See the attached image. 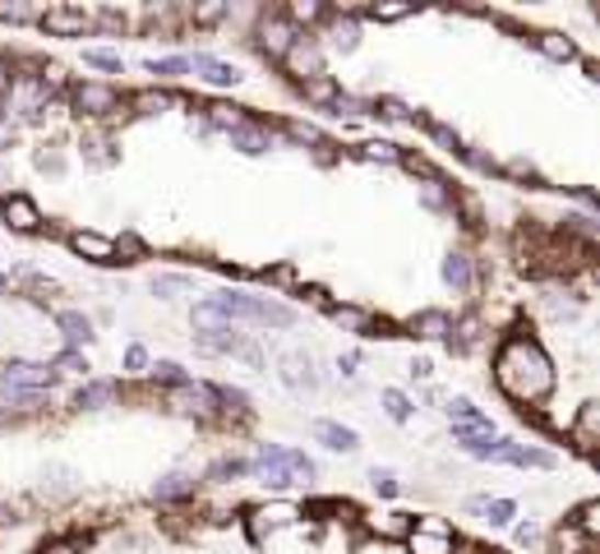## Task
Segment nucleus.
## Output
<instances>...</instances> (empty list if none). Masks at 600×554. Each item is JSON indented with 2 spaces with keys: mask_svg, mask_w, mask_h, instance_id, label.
<instances>
[{
  "mask_svg": "<svg viewBox=\"0 0 600 554\" xmlns=\"http://www.w3.org/2000/svg\"><path fill=\"white\" fill-rule=\"evenodd\" d=\"M152 380H162V384H176V388H181V384H190V374H185L181 365H176V361H158V365H152Z\"/></svg>",
  "mask_w": 600,
  "mask_h": 554,
  "instance_id": "nucleus-31",
  "label": "nucleus"
},
{
  "mask_svg": "<svg viewBox=\"0 0 600 554\" xmlns=\"http://www.w3.org/2000/svg\"><path fill=\"white\" fill-rule=\"evenodd\" d=\"M208 116H213V125H222V129H227V135H231V129H240V125H246V116H240L236 106H227V102H213V106H208Z\"/></svg>",
  "mask_w": 600,
  "mask_h": 554,
  "instance_id": "nucleus-30",
  "label": "nucleus"
},
{
  "mask_svg": "<svg viewBox=\"0 0 600 554\" xmlns=\"http://www.w3.org/2000/svg\"><path fill=\"white\" fill-rule=\"evenodd\" d=\"M0 19H10V24H29V19H37V10H29V5H5V10H0Z\"/></svg>",
  "mask_w": 600,
  "mask_h": 554,
  "instance_id": "nucleus-42",
  "label": "nucleus"
},
{
  "mask_svg": "<svg viewBox=\"0 0 600 554\" xmlns=\"http://www.w3.org/2000/svg\"><path fill=\"white\" fill-rule=\"evenodd\" d=\"M411 14V5H374L370 10V19H384V24H393V19H407Z\"/></svg>",
  "mask_w": 600,
  "mask_h": 554,
  "instance_id": "nucleus-39",
  "label": "nucleus"
},
{
  "mask_svg": "<svg viewBox=\"0 0 600 554\" xmlns=\"http://www.w3.org/2000/svg\"><path fill=\"white\" fill-rule=\"evenodd\" d=\"M370 485H374V490H380L384 499H393V495H397V480H393L388 472H370Z\"/></svg>",
  "mask_w": 600,
  "mask_h": 554,
  "instance_id": "nucleus-40",
  "label": "nucleus"
},
{
  "mask_svg": "<svg viewBox=\"0 0 600 554\" xmlns=\"http://www.w3.org/2000/svg\"><path fill=\"white\" fill-rule=\"evenodd\" d=\"M518 541H522V545H536V541H541V527L522 522V527H518Z\"/></svg>",
  "mask_w": 600,
  "mask_h": 554,
  "instance_id": "nucleus-49",
  "label": "nucleus"
},
{
  "mask_svg": "<svg viewBox=\"0 0 600 554\" xmlns=\"http://www.w3.org/2000/svg\"><path fill=\"white\" fill-rule=\"evenodd\" d=\"M508 171H513V176H536V171H531V162H508Z\"/></svg>",
  "mask_w": 600,
  "mask_h": 554,
  "instance_id": "nucleus-55",
  "label": "nucleus"
},
{
  "mask_svg": "<svg viewBox=\"0 0 600 554\" xmlns=\"http://www.w3.org/2000/svg\"><path fill=\"white\" fill-rule=\"evenodd\" d=\"M70 250L93 259V263H116V240L111 236H98V231H75L70 236Z\"/></svg>",
  "mask_w": 600,
  "mask_h": 554,
  "instance_id": "nucleus-8",
  "label": "nucleus"
},
{
  "mask_svg": "<svg viewBox=\"0 0 600 554\" xmlns=\"http://www.w3.org/2000/svg\"><path fill=\"white\" fill-rule=\"evenodd\" d=\"M292 135H296V139H315V144H319V129H315V125H292Z\"/></svg>",
  "mask_w": 600,
  "mask_h": 554,
  "instance_id": "nucleus-54",
  "label": "nucleus"
},
{
  "mask_svg": "<svg viewBox=\"0 0 600 554\" xmlns=\"http://www.w3.org/2000/svg\"><path fill=\"white\" fill-rule=\"evenodd\" d=\"M222 14H227V5H199V10H194L199 24H213V19H222Z\"/></svg>",
  "mask_w": 600,
  "mask_h": 554,
  "instance_id": "nucleus-46",
  "label": "nucleus"
},
{
  "mask_svg": "<svg viewBox=\"0 0 600 554\" xmlns=\"http://www.w3.org/2000/svg\"><path fill=\"white\" fill-rule=\"evenodd\" d=\"M176 407H181V411H213L217 397L204 384H181V393H176Z\"/></svg>",
  "mask_w": 600,
  "mask_h": 554,
  "instance_id": "nucleus-19",
  "label": "nucleus"
},
{
  "mask_svg": "<svg viewBox=\"0 0 600 554\" xmlns=\"http://www.w3.org/2000/svg\"><path fill=\"white\" fill-rule=\"evenodd\" d=\"M439 185H443V181H430V185H426V204H430V208H443V190H439Z\"/></svg>",
  "mask_w": 600,
  "mask_h": 554,
  "instance_id": "nucleus-50",
  "label": "nucleus"
},
{
  "mask_svg": "<svg viewBox=\"0 0 600 554\" xmlns=\"http://www.w3.org/2000/svg\"><path fill=\"white\" fill-rule=\"evenodd\" d=\"M411 554H453V536H434V531H407Z\"/></svg>",
  "mask_w": 600,
  "mask_h": 554,
  "instance_id": "nucleus-20",
  "label": "nucleus"
},
{
  "mask_svg": "<svg viewBox=\"0 0 600 554\" xmlns=\"http://www.w3.org/2000/svg\"><path fill=\"white\" fill-rule=\"evenodd\" d=\"M380 106H384V116H397V121H403V116H407V106H403V102H397V98H384Z\"/></svg>",
  "mask_w": 600,
  "mask_h": 554,
  "instance_id": "nucleus-52",
  "label": "nucleus"
},
{
  "mask_svg": "<svg viewBox=\"0 0 600 554\" xmlns=\"http://www.w3.org/2000/svg\"><path fill=\"white\" fill-rule=\"evenodd\" d=\"M361 152H365V158H370V162H403V152H397L393 144H384V139H374V144H365Z\"/></svg>",
  "mask_w": 600,
  "mask_h": 554,
  "instance_id": "nucleus-33",
  "label": "nucleus"
},
{
  "mask_svg": "<svg viewBox=\"0 0 600 554\" xmlns=\"http://www.w3.org/2000/svg\"><path fill=\"white\" fill-rule=\"evenodd\" d=\"M411 328L420 332V338H443L453 324H449V315H439V309H426V315H416L411 319Z\"/></svg>",
  "mask_w": 600,
  "mask_h": 554,
  "instance_id": "nucleus-25",
  "label": "nucleus"
},
{
  "mask_svg": "<svg viewBox=\"0 0 600 554\" xmlns=\"http://www.w3.org/2000/svg\"><path fill=\"white\" fill-rule=\"evenodd\" d=\"M536 47H541L550 60H573V56H577V47H573L568 37H559V33H541V37H536Z\"/></svg>",
  "mask_w": 600,
  "mask_h": 554,
  "instance_id": "nucleus-26",
  "label": "nucleus"
},
{
  "mask_svg": "<svg viewBox=\"0 0 600 554\" xmlns=\"http://www.w3.org/2000/svg\"><path fill=\"white\" fill-rule=\"evenodd\" d=\"M0 292H10V278H0Z\"/></svg>",
  "mask_w": 600,
  "mask_h": 554,
  "instance_id": "nucleus-58",
  "label": "nucleus"
},
{
  "mask_svg": "<svg viewBox=\"0 0 600 554\" xmlns=\"http://www.w3.org/2000/svg\"><path fill=\"white\" fill-rule=\"evenodd\" d=\"M292 42H296V29L286 24L282 14H269L259 24V47L269 52V56H286V52H292Z\"/></svg>",
  "mask_w": 600,
  "mask_h": 554,
  "instance_id": "nucleus-7",
  "label": "nucleus"
},
{
  "mask_svg": "<svg viewBox=\"0 0 600 554\" xmlns=\"http://www.w3.org/2000/svg\"><path fill=\"white\" fill-rule=\"evenodd\" d=\"M596 513H600L596 504H582V513H577V527H582L587 536H596Z\"/></svg>",
  "mask_w": 600,
  "mask_h": 554,
  "instance_id": "nucleus-44",
  "label": "nucleus"
},
{
  "mask_svg": "<svg viewBox=\"0 0 600 554\" xmlns=\"http://www.w3.org/2000/svg\"><path fill=\"white\" fill-rule=\"evenodd\" d=\"M411 374H416V380H430V374H434V365H430L426 357H420V361H411Z\"/></svg>",
  "mask_w": 600,
  "mask_h": 554,
  "instance_id": "nucleus-53",
  "label": "nucleus"
},
{
  "mask_svg": "<svg viewBox=\"0 0 600 554\" xmlns=\"http://www.w3.org/2000/svg\"><path fill=\"white\" fill-rule=\"evenodd\" d=\"M564 227H573V231H582L587 240H596V222H591V217H582V213H573V217H564Z\"/></svg>",
  "mask_w": 600,
  "mask_h": 554,
  "instance_id": "nucleus-41",
  "label": "nucleus"
},
{
  "mask_svg": "<svg viewBox=\"0 0 600 554\" xmlns=\"http://www.w3.org/2000/svg\"><path fill=\"white\" fill-rule=\"evenodd\" d=\"M56 380L52 365H37V361H10L5 370H0V384L5 388H47Z\"/></svg>",
  "mask_w": 600,
  "mask_h": 554,
  "instance_id": "nucleus-5",
  "label": "nucleus"
},
{
  "mask_svg": "<svg viewBox=\"0 0 600 554\" xmlns=\"http://www.w3.org/2000/svg\"><path fill=\"white\" fill-rule=\"evenodd\" d=\"M56 324L65 328V338H70L75 347H88V342H93V324H88V315H79V309H60Z\"/></svg>",
  "mask_w": 600,
  "mask_h": 554,
  "instance_id": "nucleus-17",
  "label": "nucleus"
},
{
  "mask_svg": "<svg viewBox=\"0 0 600 554\" xmlns=\"http://www.w3.org/2000/svg\"><path fill=\"white\" fill-rule=\"evenodd\" d=\"M315 434L328 443L332 453H355V449H361V439H355V430L338 426V420H319V426H315Z\"/></svg>",
  "mask_w": 600,
  "mask_h": 554,
  "instance_id": "nucleus-14",
  "label": "nucleus"
},
{
  "mask_svg": "<svg viewBox=\"0 0 600 554\" xmlns=\"http://www.w3.org/2000/svg\"><path fill=\"white\" fill-rule=\"evenodd\" d=\"M355 42H361V29H355L351 19H338V24H332V47H338V52H355Z\"/></svg>",
  "mask_w": 600,
  "mask_h": 554,
  "instance_id": "nucleus-29",
  "label": "nucleus"
},
{
  "mask_svg": "<svg viewBox=\"0 0 600 554\" xmlns=\"http://www.w3.org/2000/svg\"><path fill=\"white\" fill-rule=\"evenodd\" d=\"M495 380L508 397H518V403H541V397L554 388V370L545 361V351L536 342H508L499 351V365H495Z\"/></svg>",
  "mask_w": 600,
  "mask_h": 554,
  "instance_id": "nucleus-1",
  "label": "nucleus"
},
{
  "mask_svg": "<svg viewBox=\"0 0 600 554\" xmlns=\"http://www.w3.org/2000/svg\"><path fill=\"white\" fill-rule=\"evenodd\" d=\"M125 365H129V370H144V365H148L144 347H129V351H125Z\"/></svg>",
  "mask_w": 600,
  "mask_h": 554,
  "instance_id": "nucleus-48",
  "label": "nucleus"
},
{
  "mask_svg": "<svg viewBox=\"0 0 600 554\" xmlns=\"http://www.w3.org/2000/svg\"><path fill=\"white\" fill-rule=\"evenodd\" d=\"M56 365H60V370H79V374H83V370H88V361H83V357H79V351H65V357H60V361H56Z\"/></svg>",
  "mask_w": 600,
  "mask_h": 554,
  "instance_id": "nucleus-47",
  "label": "nucleus"
},
{
  "mask_svg": "<svg viewBox=\"0 0 600 554\" xmlns=\"http://www.w3.org/2000/svg\"><path fill=\"white\" fill-rule=\"evenodd\" d=\"M384 411L393 420H407L411 416V403H407V393H397V388H384Z\"/></svg>",
  "mask_w": 600,
  "mask_h": 554,
  "instance_id": "nucleus-32",
  "label": "nucleus"
},
{
  "mask_svg": "<svg viewBox=\"0 0 600 554\" xmlns=\"http://www.w3.org/2000/svg\"><path fill=\"white\" fill-rule=\"evenodd\" d=\"M443 282L457 286V292L472 286V263H466V255H449V259H443Z\"/></svg>",
  "mask_w": 600,
  "mask_h": 554,
  "instance_id": "nucleus-22",
  "label": "nucleus"
},
{
  "mask_svg": "<svg viewBox=\"0 0 600 554\" xmlns=\"http://www.w3.org/2000/svg\"><path fill=\"white\" fill-rule=\"evenodd\" d=\"M116 88H106V83H79L75 88V106L83 111V116H111L116 111Z\"/></svg>",
  "mask_w": 600,
  "mask_h": 554,
  "instance_id": "nucleus-6",
  "label": "nucleus"
},
{
  "mask_svg": "<svg viewBox=\"0 0 600 554\" xmlns=\"http://www.w3.org/2000/svg\"><path fill=\"white\" fill-rule=\"evenodd\" d=\"M190 490H194V480L181 476V472H176V476H162L158 485H152V495H158V499H181V495H190Z\"/></svg>",
  "mask_w": 600,
  "mask_h": 554,
  "instance_id": "nucleus-27",
  "label": "nucleus"
},
{
  "mask_svg": "<svg viewBox=\"0 0 600 554\" xmlns=\"http://www.w3.org/2000/svg\"><path fill=\"white\" fill-rule=\"evenodd\" d=\"M5 217H10L14 231H37V227H42L37 204H33V199H24V194H10V199H5Z\"/></svg>",
  "mask_w": 600,
  "mask_h": 554,
  "instance_id": "nucleus-11",
  "label": "nucleus"
},
{
  "mask_svg": "<svg viewBox=\"0 0 600 554\" xmlns=\"http://www.w3.org/2000/svg\"><path fill=\"white\" fill-rule=\"evenodd\" d=\"M231 144L240 148V152H269V144H273V135L263 125H240V129H231Z\"/></svg>",
  "mask_w": 600,
  "mask_h": 554,
  "instance_id": "nucleus-18",
  "label": "nucleus"
},
{
  "mask_svg": "<svg viewBox=\"0 0 600 554\" xmlns=\"http://www.w3.org/2000/svg\"><path fill=\"white\" fill-rule=\"evenodd\" d=\"M148 70H152V75H167V79H181V75H190V65H185L181 56H171V60H152Z\"/></svg>",
  "mask_w": 600,
  "mask_h": 554,
  "instance_id": "nucleus-34",
  "label": "nucleus"
},
{
  "mask_svg": "<svg viewBox=\"0 0 600 554\" xmlns=\"http://www.w3.org/2000/svg\"><path fill=\"white\" fill-rule=\"evenodd\" d=\"M135 102H139L144 111H152V106H158V111H162V106H167V98H162V93H139Z\"/></svg>",
  "mask_w": 600,
  "mask_h": 554,
  "instance_id": "nucleus-51",
  "label": "nucleus"
},
{
  "mask_svg": "<svg viewBox=\"0 0 600 554\" xmlns=\"http://www.w3.org/2000/svg\"><path fill=\"white\" fill-rule=\"evenodd\" d=\"M596 416H600L596 407H582V420H577V430H573L577 434V449H587V453L596 449Z\"/></svg>",
  "mask_w": 600,
  "mask_h": 554,
  "instance_id": "nucleus-28",
  "label": "nucleus"
},
{
  "mask_svg": "<svg viewBox=\"0 0 600 554\" xmlns=\"http://www.w3.org/2000/svg\"><path fill=\"white\" fill-rule=\"evenodd\" d=\"M47 88H42V79L37 75H19V79H10V88H5V121L10 116H33V111H47Z\"/></svg>",
  "mask_w": 600,
  "mask_h": 554,
  "instance_id": "nucleus-4",
  "label": "nucleus"
},
{
  "mask_svg": "<svg viewBox=\"0 0 600 554\" xmlns=\"http://www.w3.org/2000/svg\"><path fill=\"white\" fill-rule=\"evenodd\" d=\"M309 370H315V365H309V361H301V357H282V384L286 388H315L319 384V374H309Z\"/></svg>",
  "mask_w": 600,
  "mask_h": 554,
  "instance_id": "nucleus-16",
  "label": "nucleus"
},
{
  "mask_svg": "<svg viewBox=\"0 0 600 554\" xmlns=\"http://www.w3.org/2000/svg\"><path fill=\"white\" fill-rule=\"evenodd\" d=\"M246 472H250V462H240V457H222L208 476H246Z\"/></svg>",
  "mask_w": 600,
  "mask_h": 554,
  "instance_id": "nucleus-38",
  "label": "nucleus"
},
{
  "mask_svg": "<svg viewBox=\"0 0 600 554\" xmlns=\"http://www.w3.org/2000/svg\"><path fill=\"white\" fill-rule=\"evenodd\" d=\"M111 403H116V384H111V380L83 384V388L75 393V407H83V411H102V407H111Z\"/></svg>",
  "mask_w": 600,
  "mask_h": 554,
  "instance_id": "nucleus-15",
  "label": "nucleus"
},
{
  "mask_svg": "<svg viewBox=\"0 0 600 554\" xmlns=\"http://www.w3.org/2000/svg\"><path fill=\"white\" fill-rule=\"evenodd\" d=\"M152 292L167 296V301H176V296H190V292H194V282L181 278V273H158V278H152Z\"/></svg>",
  "mask_w": 600,
  "mask_h": 554,
  "instance_id": "nucleus-24",
  "label": "nucleus"
},
{
  "mask_svg": "<svg viewBox=\"0 0 600 554\" xmlns=\"http://www.w3.org/2000/svg\"><path fill=\"white\" fill-rule=\"evenodd\" d=\"M37 24L56 37H79L88 29V14L83 10H47V14H37Z\"/></svg>",
  "mask_w": 600,
  "mask_h": 554,
  "instance_id": "nucleus-10",
  "label": "nucleus"
},
{
  "mask_svg": "<svg viewBox=\"0 0 600 554\" xmlns=\"http://www.w3.org/2000/svg\"><path fill=\"white\" fill-rule=\"evenodd\" d=\"M301 93H305L309 102H319V106H332V98H338L342 88L332 83L328 75H319V79H305V83H301Z\"/></svg>",
  "mask_w": 600,
  "mask_h": 554,
  "instance_id": "nucleus-23",
  "label": "nucleus"
},
{
  "mask_svg": "<svg viewBox=\"0 0 600 554\" xmlns=\"http://www.w3.org/2000/svg\"><path fill=\"white\" fill-rule=\"evenodd\" d=\"M254 467H263V472H278V476H286L292 485H301V480L315 476V462H309L305 453H296V449H278V443H263Z\"/></svg>",
  "mask_w": 600,
  "mask_h": 554,
  "instance_id": "nucleus-3",
  "label": "nucleus"
},
{
  "mask_svg": "<svg viewBox=\"0 0 600 554\" xmlns=\"http://www.w3.org/2000/svg\"><path fill=\"white\" fill-rule=\"evenodd\" d=\"M263 522H292L296 518V508H286V504H278V508H263V513H259Z\"/></svg>",
  "mask_w": 600,
  "mask_h": 554,
  "instance_id": "nucleus-43",
  "label": "nucleus"
},
{
  "mask_svg": "<svg viewBox=\"0 0 600 554\" xmlns=\"http://www.w3.org/2000/svg\"><path fill=\"white\" fill-rule=\"evenodd\" d=\"M466 508H472L480 522H490V527H508V522H513V504H508V499L476 495V499H466Z\"/></svg>",
  "mask_w": 600,
  "mask_h": 554,
  "instance_id": "nucleus-12",
  "label": "nucleus"
},
{
  "mask_svg": "<svg viewBox=\"0 0 600 554\" xmlns=\"http://www.w3.org/2000/svg\"><path fill=\"white\" fill-rule=\"evenodd\" d=\"M332 319L347 324V328H365V324H370L365 309H347V305H332Z\"/></svg>",
  "mask_w": 600,
  "mask_h": 554,
  "instance_id": "nucleus-37",
  "label": "nucleus"
},
{
  "mask_svg": "<svg viewBox=\"0 0 600 554\" xmlns=\"http://www.w3.org/2000/svg\"><path fill=\"white\" fill-rule=\"evenodd\" d=\"M83 60L98 65V70H121V56H116V52H102V47H88Z\"/></svg>",
  "mask_w": 600,
  "mask_h": 554,
  "instance_id": "nucleus-35",
  "label": "nucleus"
},
{
  "mask_svg": "<svg viewBox=\"0 0 600 554\" xmlns=\"http://www.w3.org/2000/svg\"><path fill=\"white\" fill-rule=\"evenodd\" d=\"M213 309H217L222 319H254V324H278V328L296 324V309H292V305H278V301H269V296L222 292V296H213Z\"/></svg>",
  "mask_w": 600,
  "mask_h": 554,
  "instance_id": "nucleus-2",
  "label": "nucleus"
},
{
  "mask_svg": "<svg viewBox=\"0 0 600 554\" xmlns=\"http://www.w3.org/2000/svg\"><path fill=\"white\" fill-rule=\"evenodd\" d=\"M324 10L319 5H292V10H286V24H292V19H305V24H309V19H319Z\"/></svg>",
  "mask_w": 600,
  "mask_h": 554,
  "instance_id": "nucleus-45",
  "label": "nucleus"
},
{
  "mask_svg": "<svg viewBox=\"0 0 600 554\" xmlns=\"http://www.w3.org/2000/svg\"><path fill=\"white\" fill-rule=\"evenodd\" d=\"M332 111H338V116H342V111H347V116H370V106H365L361 98H351V93H338V98H332Z\"/></svg>",
  "mask_w": 600,
  "mask_h": 554,
  "instance_id": "nucleus-36",
  "label": "nucleus"
},
{
  "mask_svg": "<svg viewBox=\"0 0 600 554\" xmlns=\"http://www.w3.org/2000/svg\"><path fill=\"white\" fill-rule=\"evenodd\" d=\"M185 65H190V75H199L204 83H217V88H236V83H240V75L231 70V65H222V60H213V56H204V52H194Z\"/></svg>",
  "mask_w": 600,
  "mask_h": 554,
  "instance_id": "nucleus-9",
  "label": "nucleus"
},
{
  "mask_svg": "<svg viewBox=\"0 0 600 554\" xmlns=\"http://www.w3.org/2000/svg\"><path fill=\"white\" fill-rule=\"evenodd\" d=\"M449 416H453V426H476V430H495L490 426V416H485L480 407H472L466 397H453L449 403Z\"/></svg>",
  "mask_w": 600,
  "mask_h": 554,
  "instance_id": "nucleus-21",
  "label": "nucleus"
},
{
  "mask_svg": "<svg viewBox=\"0 0 600 554\" xmlns=\"http://www.w3.org/2000/svg\"><path fill=\"white\" fill-rule=\"evenodd\" d=\"M5 88H10V65L0 60V93H5Z\"/></svg>",
  "mask_w": 600,
  "mask_h": 554,
  "instance_id": "nucleus-56",
  "label": "nucleus"
},
{
  "mask_svg": "<svg viewBox=\"0 0 600 554\" xmlns=\"http://www.w3.org/2000/svg\"><path fill=\"white\" fill-rule=\"evenodd\" d=\"M286 65H292V70L301 75V83L324 75V56H319L315 47H309V42H292V52H286Z\"/></svg>",
  "mask_w": 600,
  "mask_h": 554,
  "instance_id": "nucleus-13",
  "label": "nucleus"
},
{
  "mask_svg": "<svg viewBox=\"0 0 600 554\" xmlns=\"http://www.w3.org/2000/svg\"><path fill=\"white\" fill-rule=\"evenodd\" d=\"M47 554H75V550H70V545H52Z\"/></svg>",
  "mask_w": 600,
  "mask_h": 554,
  "instance_id": "nucleus-57",
  "label": "nucleus"
}]
</instances>
